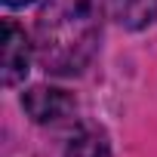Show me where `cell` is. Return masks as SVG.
Masks as SVG:
<instances>
[{"label": "cell", "instance_id": "1", "mask_svg": "<svg viewBox=\"0 0 157 157\" xmlns=\"http://www.w3.org/2000/svg\"><path fill=\"white\" fill-rule=\"evenodd\" d=\"M105 0H43L37 16V59L49 74H80L102 34Z\"/></svg>", "mask_w": 157, "mask_h": 157}, {"label": "cell", "instance_id": "6", "mask_svg": "<svg viewBox=\"0 0 157 157\" xmlns=\"http://www.w3.org/2000/svg\"><path fill=\"white\" fill-rule=\"evenodd\" d=\"M3 3H6V6H13V10H16V6H28V3H31V0H3Z\"/></svg>", "mask_w": 157, "mask_h": 157}, {"label": "cell", "instance_id": "4", "mask_svg": "<svg viewBox=\"0 0 157 157\" xmlns=\"http://www.w3.org/2000/svg\"><path fill=\"white\" fill-rule=\"evenodd\" d=\"M111 10L123 28L139 31L157 19V0H111Z\"/></svg>", "mask_w": 157, "mask_h": 157}, {"label": "cell", "instance_id": "2", "mask_svg": "<svg viewBox=\"0 0 157 157\" xmlns=\"http://www.w3.org/2000/svg\"><path fill=\"white\" fill-rule=\"evenodd\" d=\"M31 71V43L25 37V31L6 19L3 22V43H0V83L3 86H16L22 83Z\"/></svg>", "mask_w": 157, "mask_h": 157}, {"label": "cell", "instance_id": "3", "mask_svg": "<svg viewBox=\"0 0 157 157\" xmlns=\"http://www.w3.org/2000/svg\"><path fill=\"white\" fill-rule=\"evenodd\" d=\"M22 105L28 111V117L34 123H59L74 111V99L65 90H52V86H34L22 96Z\"/></svg>", "mask_w": 157, "mask_h": 157}, {"label": "cell", "instance_id": "5", "mask_svg": "<svg viewBox=\"0 0 157 157\" xmlns=\"http://www.w3.org/2000/svg\"><path fill=\"white\" fill-rule=\"evenodd\" d=\"M65 157H111V148H108L105 136L83 129L71 139V145L65 148Z\"/></svg>", "mask_w": 157, "mask_h": 157}]
</instances>
